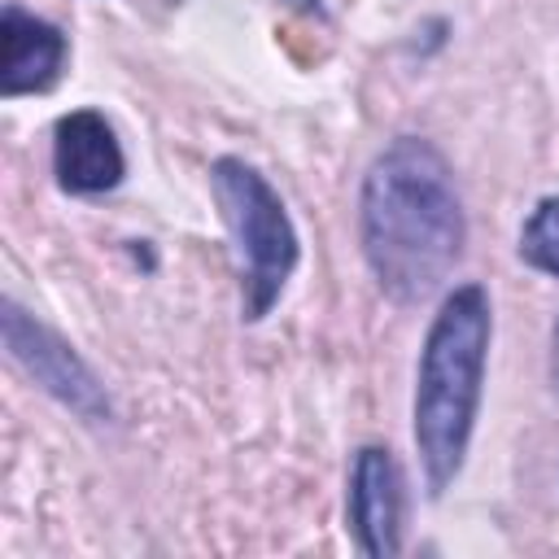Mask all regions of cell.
<instances>
[{"mask_svg":"<svg viewBox=\"0 0 559 559\" xmlns=\"http://www.w3.org/2000/svg\"><path fill=\"white\" fill-rule=\"evenodd\" d=\"M358 245L384 297L415 306L445 288L467 245V210L432 140L397 135L371 157L358 188Z\"/></svg>","mask_w":559,"mask_h":559,"instance_id":"cell-1","label":"cell"},{"mask_svg":"<svg viewBox=\"0 0 559 559\" xmlns=\"http://www.w3.org/2000/svg\"><path fill=\"white\" fill-rule=\"evenodd\" d=\"M493 341V306L480 284H459L441 297L415 371V454L432 498H441L463 472L472 428L480 415L485 367Z\"/></svg>","mask_w":559,"mask_h":559,"instance_id":"cell-2","label":"cell"},{"mask_svg":"<svg viewBox=\"0 0 559 559\" xmlns=\"http://www.w3.org/2000/svg\"><path fill=\"white\" fill-rule=\"evenodd\" d=\"M210 192L240 253V319L258 323L271 314L288 275L297 271V258H301L297 227L280 192L245 157H214Z\"/></svg>","mask_w":559,"mask_h":559,"instance_id":"cell-3","label":"cell"},{"mask_svg":"<svg viewBox=\"0 0 559 559\" xmlns=\"http://www.w3.org/2000/svg\"><path fill=\"white\" fill-rule=\"evenodd\" d=\"M0 332H4V349L9 358L48 393L57 397L66 411H74L83 424H105L114 419L109 393L96 380V371L74 354L70 341H61L48 323H39L31 310H22L13 297L0 301Z\"/></svg>","mask_w":559,"mask_h":559,"instance_id":"cell-4","label":"cell"},{"mask_svg":"<svg viewBox=\"0 0 559 559\" xmlns=\"http://www.w3.org/2000/svg\"><path fill=\"white\" fill-rule=\"evenodd\" d=\"M402 511H406V485L402 467L389 445H358L349 463V493L345 515L354 528V542L367 559H393L402 555Z\"/></svg>","mask_w":559,"mask_h":559,"instance_id":"cell-5","label":"cell"},{"mask_svg":"<svg viewBox=\"0 0 559 559\" xmlns=\"http://www.w3.org/2000/svg\"><path fill=\"white\" fill-rule=\"evenodd\" d=\"M52 175L70 197H100L114 192L127 175L122 144L105 114L70 109L52 127Z\"/></svg>","mask_w":559,"mask_h":559,"instance_id":"cell-6","label":"cell"},{"mask_svg":"<svg viewBox=\"0 0 559 559\" xmlns=\"http://www.w3.org/2000/svg\"><path fill=\"white\" fill-rule=\"evenodd\" d=\"M66 66V35L48 22L26 13L22 4L0 9V96H31L48 92Z\"/></svg>","mask_w":559,"mask_h":559,"instance_id":"cell-7","label":"cell"},{"mask_svg":"<svg viewBox=\"0 0 559 559\" xmlns=\"http://www.w3.org/2000/svg\"><path fill=\"white\" fill-rule=\"evenodd\" d=\"M520 258L533 271H546L559 280V192L542 197L533 205V214L520 227Z\"/></svg>","mask_w":559,"mask_h":559,"instance_id":"cell-8","label":"cell"},{"mask_svg":"<svg viewBox=\"0 0 559 559\" xmlns=\"http://www.w3.org/2000/svg\"><path fill=\"white\" fill-rule=\"evenodd\" d=\"M550 384L559 393V319H555V332H550Z\"/></svg>","mask_w":559,"mask_h":559,"instance_id":"cell-9","label":"cell"}]
</instances>
